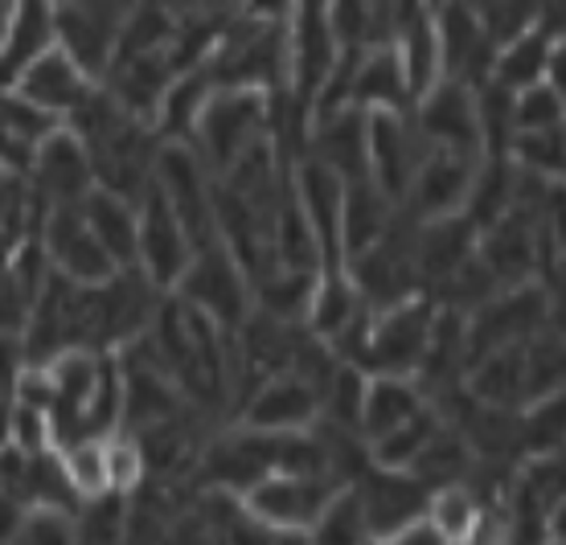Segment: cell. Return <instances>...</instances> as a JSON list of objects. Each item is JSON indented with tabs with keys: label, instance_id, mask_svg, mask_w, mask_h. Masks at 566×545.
Returning <instances> with one entry per match:
<instances>
[{
	"label": "cell",
	"instance_id": "cell-1",
	"mask_svg": "<svg viewBox=\"0 0 566 545\" xmlns=\"http://www.w3.org/2000/svg\"><path fill=\"white\" fill-rule=\"evenodd\" d=\"M213 86L287 95V21L239 13L206 57Z\"/></svg>",
	"mask_w": 566,
	"mask_h": 545
},
{
	"label": "cell",
	"instance_id": "cell-2",
	"mask_svg": "<svg viewBox=\"0 0 566 545\" xmlns=\"http://www.w3.org/2000/svg\"><path fill=\"white\" fill-rule=\"evenodd\" d=\"M160 300L165 292L140 266H115L103 283L83 287V345L99 353L132 345L153 324Z\"/></svg>",
	"mask_w": 566,
	"mask_h": 545
},
{
	"label": "cell",
	"instance_id": "cell-3",
	"mask_svg": "<svg viewBox=\"0 0 566 545\" xmlns=\"http://www.w3.org/2000/svg\"><path fill=\"white\" fill-rule=\"evenodd\" d=\"M554 321H558V292H551L542 280L496 287L489 300L464 312V357L476 361V357L505 349V345H525L538 328Z\"/></svg>",
	"mask_w": 566,
	"mask_h": 545
},
{
	"label": "cell",
	"instance_id": "cell-4",
	"mask_svg": "<svg viewBox=\"0 0 566 545\" xmlns=\"http://www.w3.org/2000/svg\"><path fill=\"white\" fill-rule=\"evenodd\" d=\"M271 115L275 95L263 91H242V86H213V95L201 107V119L193 127V148L201 160L218 172H227L242 153H251L259 140L271 136Z\"/></svg>",
	"mask_w": 566,
	"mask_h": 545
},
{
	"label": "cell",
	"instance_id": "cell-5",
	"mask_svg": "<svg viewBox=\"0 0 566 545\" xmlns=\"http://www.w3.org/2000/svg\"><path fill=\"white\" fill-rule=\"evenodd\" d=\"M337 489L345 484L328 472H268L239 492V504L268 537H308Z\"/></svg>",
	"mask_w": 566,
	"mask_h": 545
},
{
	"label": "cell",
	"instance_id": "cell-6",
	"mask_svg": "<svg viewBox=\"0 0 566 545\" xmlns=\"http://www.w3.org/2000/svg\"><path fill=\"white\" fill-rule=\"evenodd\" d=\"M172 295H181L189 308L206 312L218 328L234 333L247 312H251V280L239 266V259L222 247V238L213 234L193 247V259L177 280Z\"/></svg>",
	"mask_w": 566,
	"mask_h": 545
},
{
	"label": "cell",
	"instance_id": "cell-7",
	"mask_svg": "<svg viewBox=\"0 0 566 545\" xmlns=\"http://www.w3.org/2000/svg\"><path fill=\"white\" fill-rule=\"evenodd\" d=\"M436 312L439 304L427 292H415L398 304L378 308L369 316V333L357 365L366 374H411L415 378V369L427 353V340H431V328H436Z\"/></svg>",
	"mask_w": 566,
	"mask_h": 545
},
{
	"label": "cell",
	"instance_id": "cell-8",
	"mask_svg": "<svg viewBox=\"0 0 566 545\" xmlns=\"http://www.w3.org/2000/svg\"><path fill=\"white\" fill-rule=\"evenodd\" d=\"M411 119L423 132V140L439 153L484 156L481 98L476 86L460 78H436L423 95L411 103Z\"/></svg>",
	"mask_w": 566,
	"mask_h": 545
},
{
	"label": "cell",
	"instance_id": "cell-9",
	"mask_svg": "<svg viewBox=\"0 0 566 545\" xmlns=\"http://www.w3.org/2000/svg\"><path fill=\"white\" fill-rule=\"evenodd\" d=\"M153 185L185 222L193 247L213 238V168L193 144L160 140L153 160Z\"/></svg>",
	"mask_w": 566,
	"mask_h": 545
},
{
	"label": "cell",
	"instance_id": "cell-10",
	"mask_svg": "<svg viewBox=\"0 0 566 545\" xmlns=\"http://www.w3.org/2000/svg\"><path fill=\"white\" fill-rule=\"evenodd\" d=\"M33 234H38V247H42L50 271L62 275V280L78 283V287L103 283L115 271V259L103 251V242L95 238V230L86 226L78 206H54V210H42Z\"/></svg>",
	"mask_w": 566,
	"mask_h": 545
},
{
	"label": "cell",
	"instance_id": "cell-11",
	"mask_svg": "<svg viewBox=\"0 0 566 545\" xmlns=\"http://www.w3.org/2000/svg\"><path fill=\"white\" fill-rule=\"evenodd\" d=\"M431 144L415 127L411 107L407 112H366V177L382 189L390 201H402L415 168L423 165Z\"/></svg>",
	"mask_w": 566,
	"mask_h": 545
},
{
	"label": "cell",
	"instance_id": "cell-12",
	"mask_svg": "<svg viewBox=\"0 0 566 545\" xmlns=\"http://www.w3.org/2000/svg\"><path fill=\"white\" fill-rule=\"evenodd\" d=\"M136 210H140V230H136V263L132 266H140L160 292H172L193 259V238L156 185L144 189Z\"/></svg>",
	"mask_w": 566,
	"mask_h": 545
},
{
	"label": "cell",
	"instance_id": "cell-13",
	"mask_svg": "<svg viewBox=\"0 0 566 545\" xmlns=\"http://www.w3.org/2000/svg\"><path fill=\"white\" fill-rule=\"evenodd\" d=\"M29 189L38 210H54V206H83V197L95 189V168L86 156L83 140L74 136L66 124H57L29 160Z\"/></svg>",
	"mask_w": 566,
	"mask_h": 545
},
{
	"label": "cell",
	"instance_id": "cell-14",
	"mask_svg": "<svg viewBox=\"0 0 566 545\" xmlns=\"http://www.w3.org/2000/svg\"><path fill=\"white\" fill-rule=\"evenodd\" d=\"M57 13V50L74 57L95 83H99L119 45L124 4L119 0H78V4H54Z\"/></svg>",
	"mask_w": 566,
	"mask_h": 545
},
{
	"label": "cell",
	"instance_id": "cell-15",
	"mask_svg": "<svg viewBox=\"0 0 566 545\" xmlns=\"http://www.w3.org/2000/svg\"><path fill=\"white\" fill-rule=\"evenodd\" d=\"M316 419H321V398L312 390V381L300 378L296 369L263 378L234 406V422L251 427V431H308Z\"/></svg>",
	"mask_w": 566,
	"mask_h": 545
},
{
	"label": "cell",
	"instance_id": "cell-16",
	"mask_svg": "<svg viewBox=\"0 0 566 545\" xmlns=\"http://www.w3.org/2000/svg\"><path fill=\"white\" fill-rule=\"evenodd\" d=\"M481 156H460V153H431L423 156V165L415 168L407 193L398 201V210L411 222H431V218H448V213H464L468 189L476 177Z\"/></svg>",
	"mask_w": 566,
	"mask_h": 545
},
{
	"label": "cell",
	"instance_id": "cell-17",
	"mask_svg": "<svg viewBox=\"0 0 566 545\" xmlns=\"http://www.w3.org/2000/svg\"><path fill=\"white\" fill-rule=\"evenodd\" d=\"M436 38L443 78H460L468 86H481L489 78L493 42H489V33H484L472 4H464V0H436Z\"/></svg>",
	"mask_w": 566,
	"mask_h": 545
},
{
	"label": "cell",
	"instance_id": "cell-18",
	"mask_svg": "<svg viewBox=\"0 0 566 545\" xmlns=\"http://www.w3.org/2000/svg\"><path fill=\"white\" fill-rule=\"evenodd\" d=\"M357 496H361V513H366L369 542H390L407 521L423 513L427 489L411 472H395V468H374L354 480Z\"/></svg>",
	"mask_w": 566,
	"mask_h": 545
},
{
	"label": "cell",
	"instance_id": "cell-19",
	"mask_svg": "<svg viewBox=\"0 0 566 545\" xmlns=\"http://www.w3.org/2000/svg\"><path fill=\"white\" fill-rule=\"evenodd\" d=\"M476 251V226L464 213L431 218V222H411V254L419 292H436L439 283H448L460 266Z\"/></svg>",
	"mask_w": 566,
	"mask_h": 545
},
{
	"label": "cell",
	"instance_id": "cell-20",
	"mask_svg": "<svg viewBox=\"0 0 566 545\" xmlns=\"http://www.w3.org/2000/svg\"><path fill=\"white\" fill-rule=\"evenodd\" d=\"M563 57H566L563 38H554L542 25H534L525 29V33H517V38H510V42L496 45L484 83L501 86V91H522V86H534V83L563 86Z\"/></svg>",
	"mask_w": 566,
	"mask_h": 545
},
{
	"label": "cell",
	"instance_id": "cell-21",
	"mask_svg": "<svg viewBox=\"0 0 566 545\" xmlns=\"http://www.w3.org/2000/svg\"><path fill=\"white\" fill-rule=\"evenodd\" d=\"M333 168L340 181L366 177V112L361 107H333V112L312 115L304 127V153Z\"/></svg>",
	"mask_w": 566,
	"mask_h": 545
},
{
	"label": "cell",
	"instance_id": "cell-22",
	"mask_svg": "<svg viewBox=\"0 0 566 545\" xmlns=\"http://www.w3.org/2000/svg\"><path fill=\"white\" fill-rule=\"evenodd\" d=\"M95 78L74 62V57H66L62 50H50V54H42L33 66H29L21 78L13 83V91H21V95L29 98V103H38L42 112H50L54 119H71L78 107H83L86 98L95 95Z\"/></svg>",
	"mask_w": 566,
	"mask_h": 545
},
{
	"label": "cell",
	"instance_id": "cell-23",
	"mask_svg": "<svg viewBox=\"0 0 566 545\" xmlns=\"http://www.w3.org/2000/svg\"><path fill=\"white\" fill-rule=\"evenodd\" d=\"M57 45L54 0H13V13L0 38V86H13L21 74Z\"/></svg>",
	"mask_w": 566,
	"mask_h": 545
},
{
	"label": "cell",
	"instance_id": "cell-24",
	"mask_svg": "<svg viewBox=\"0 0 566 545\" xmlns=\"http://www.w3.org/2000/svg\"><path fill=\"white\" fill-rule=\"evenodd\" d=\"M349 107H361V112H407L411 107V86L390 42L357 50L354 71H349Z\"/></svg>",
	"mask_w": 566,
	"mask_h": 545
},
{
	"label": "cell",
	"instance_id": "cell-25",
	"mask_svg": "<svg viewBox=\"0 0 566 545\" xmlns=\"http://www.w3.org/2000/svg\"><path fill=\"white\" fill-rule=\"evenodd\" d=\"M395 222L398 206L369 177L345 181V193H340V251H345V259L374 247Z\"/></svg>",
	"mask_w": 566,
	"mask_h": 545
},
{
	"label": "cell",
	"instance_id": "cell-26",
	"mask_svg": "<svg viewBox=\"0 0 566 545\" xmlns=\"http://www.w3.org/2000/svg\"><path fill=\"white\" fill-rule=\"evenodd\" d=\"M210 95H213V78H210V71H206V62L177 71L172 83L165 86V95H160V107H156V115H153V132L160 140L189 144L193 140V127H198V119H201V107H206Z\"/></svg>",
	"mask_w": 566,
	"mask_h": 545
},
{
	"label": "cell",
	"instance_id": "cell-27",
	"mask_svg": "<svg viewBox=\"0 0 566 545\" xmlns=\"http://www.w3.org/2000/svg\"><path fill=\"white\" fill-rule=\"evenodd\" d=\"M427 390L411 374H369L366 381V398H361V422L357 431L361 439H378L382 431L398 427L402 419H411L419 406H427Z\"/></svg>",
	"mask_w": 566,
	"mask_h": 545
},
{
	"label": "cell",
	"instance_id": "cell-28",
	"mask_svg": "<svg viewBox=\"0 0 566 545\" xmlns=\"http://www.w3.org/2000/svg\"><path fill=\"white\" fill-rule=\"evenodd\" d=\"M83 218L86 226L95 230V238L103 242V251L112 254L115 266H132L136 263V230H140V210L136 201L112 193V189H91L83 197Z\"/></svg>",
	"mask_w": 566,
	"mask_h": 545
},
{
	"label": "cell",
	"instance_id": "cell-29",
	"mask_svg": "<svg viewBox=\"0 0 566 545\" xmlns=\"http://www.w3.org/2000/svg\"><path fill=\"white\" fill-rule=\"evenodd\" d=\"M423 517H427V525L436 530L439 542H448V545L476 542V530H481V517H484V501L468 480H452V484L427 489Z\"/></svg>",
	"mask_w": 566,
	"mask_h": 545
},
{
	"label": "cell",
	"instance_id": "cell-30",
	"mask_svg": "<svg viewBox=\"0 0 566 545\" xmlns=\"http://www.w3.org/2000/svg\"><path fill=\"white\" fill-rule=\"evenodd\" d=\"M472 463H476V455H472L464 434L455 431L452 422H439V431L427 439V448L415 455V463L407 472L423 489H439V484H452V480H468Z\"/></svg>",
	"mask_w": 566,
	"mask_h": 545
},
{
	"label": "cell",
	"instance_id": "cell-31",
	"mask_svg": "<svg viewBox=\"0 0 566 545\" xmlns=\"http://www.w3.org/2000/svg\"><path fill=\"white\" fill-rule=\"evenodd\" d=\"M439 422H443V415L436 410V402L419 406L411 419H402L398 427H390V431H382L378 439H369V463L374 468H395V472H407L415 463V455L427 448V439L439 431Z\"/></svg>",
	"mask_w": 566,
	"mask_h": 545
},
{
	"label": "cell",
	"instance_id": "cell-32",
	"mask_svg": "<svg viewBox=\"0 0 566 545\" xmlns=\"http://www.w3.org/2000/svg\"><path fill=\"white\" fill-rule=\"evenodd\" d=\"M57 463L62 475L74 489V496H99L112 492V468H107V434H74L57 443Z\"/></svg>",
	"mask_w": 566,
	"mask_h": 545
},
{
	"label": "cell",
	"instance_id": "cell-33",
	"mask_svg": "<svg viewBox=\"0 0 566 545\" xmlns=\"http://www.w3.org/2000/svg\"><path fill=\"white\" fill-rule=\"evenodd\" d=\"M57 124H62V119H54L50 112H42L38 103H29L21 91L0 86V136H4L9 144L33 153V148H38V144H42Z\"/></svg>",
	"mask_w": 566,
	"mask_h": 545
},
{
	"label": "cell",
	"instance_id": "cell-34",
	"mask_svg": "<svg viewBox=\"0 0 566 545\" xmlns=\"http://www.w3.org/2000/svg\"><path fill=\"white\" fill-rule=\"evenodd\" d=\"M505 156H510L517 168L534 172V177H551V181H563V165H566L563 127L513 132L510 144H505Z\"/></svg>",
	"mask_w": 566,
	"mask_h": 545
},
{
	"label": "cell",
	"instance_id": "cell-35",
	"mask_svg": "<svg viewBox=\"0 0 566 545\" xmlns=\"http://www.w3.org/2000/svg\"><path fill=\"white\" fill-rule=\"evenodd\" d=\"M128 521V496L124 492H99L74 504V542H124Z\"/></svg>",
	"mask_w": 566,
	"mask_h": 545
},
{
	"label": "cell",
	"instance_id": "cell-36",
	"mask_svg": "<svg viewBox=\"0 0 566 545\" xmlns=\"http://www.w3.org/2000/svg\"><path fill=\"white\" fill-rule=\"evenodd\" d=\"M563 86L534 83L510 91V136L513 132H538V127H563Z\"/></svg>",
	"mask_w": 566,
	"mask_h": 545
},
{
	"label": "cell",
	"instance_id": "cell-37",
	"mask_svg": "<svg viewBox=\"0 0 566 545\" xmlns=\"http://www.w3.org/2000/svg\"><path fill=\"white\" fill-rule=\"evenodd\" d=\"M312 542H369L366 513H361V496L354 484L333 492V501L325 504V513L316 517L308 533Z\"/></svg>",
	"mask_w": 566,
	"mask_h": 545
},
{
	"label": "cell",
	"instance_id": "cell-38",
	"mask_svg": "<svg viewBox=\"0 0 566 545\" xmlns=\"http://www.w3.org/2000/svg\"><path fill=\"white\" fill-rule=\"evenodd\" d=\"M542 9H546V0H489L476 17H481L484 33H489V42L496 50L501 42H510L525 29L542 25Z\"/></svg>",
	"mask_w": 566,
	"mask_h": 545
},
{
	"label": "cell",
	"instance_id": "cell-39",
	"mask_svg": "<svg viewBox=\"0 0 566 545\" xmlns=\"http://www.w3.org/2000/svg\"><path fill=\"white\" fill-rule=\"evenodd\" d=\"M4 422H9V448L17 451H54V419L42 406L25 402H4Z\"/></svg>",
	"mask_w": 566,
	"mask_h": 545
},
{
	"label": "cell",
	"instance_id": "cell-40",
	"mask_svg": "<svg viewBox=\"0 0 566 545\" xmlns=\"http://www.w3.org/2000/svg\"><path fill=\"white\" fill-rule=\"evenodd\" d=\"M13 542H74V509L66 504H25Z\"/></svg>",
	"mask_w": 566,
	"mask_h": 545
},
{
	"label": "cell",
	"instance_id": "cell-41",
	"mask_svg": "<svg viewBox=\"0 0 566 545\" xmlns=\"http://www.w3.org/2000/svg\"><path fill=\"white\" fill-rule=\"evenodd\" d=\"M25 365H29L25 336L17 333V328H0V398H4V402H9L13 381L21 378Z\"/></svg>",
	"mask_w": 566,
	"mask_h": 545
},
{
	"label": "cell",
	"instance_id": "cell-42",
	"mask_svg": "<svg viewBox=\"0 0 566 545\" xmlns=\"http://www.w3.org/2000/svg\"><path fill=\"white\" fill-rule=\"evenodd\" d=\"M21 517H25V501L9 489H0V542H13Z\"/></svg>",
	"mask_w": 566,
	"mask_h": 545
},
{
	"label": "cell",
	"instance_id": "cell-43",
	"mask_svg": "<svg viewBox=\"0 0 566 545\" xmlns=\"http://www.w3.org/2000/svg\"><path fill=\"white\" fill-rule=\"evenodd\" d=\"M296 9V0H242L239 13L247 17H263V21H287Z\"/></svg>",
	"mask_w": 566,
	"mask_h": 545
},
{
	"label": "cell",
	"instance_id": "cell-44",
	"mask_svg": "<svg viewBox=\"0 0 566 545\" xmlns=\"http://www.w3.org/2000/svg\"><path fill=\"white\" fill-rule=\"evenodd\" d=\"M9 13H13V0H0V38H4V25H9Z\"/></svg>",
	"mask_w": 566,
	"mask_h": 545
},
{
	"label": "cell",
	"instance_id": "cell-45",
	"mask_svg": "<svg viewBox=\"0 0 566 545\" xmlns=\"http://www.w3.org/2000/svg\"><path fill=\"white\" fill-rule=\"evenodd\" d=\"M9 443V422H4V406H0V448Z\"/></svg>",
	"mask_w": 566,
	"mask_h": 545
},
{
	"label": "cell",
	"instance_id": "cell-46",
	"mask_svg": "<svg viewBox=\"0 0 566 545\" xmlns=\"http://www.w3.org/2000/svg\"><path fill=\"white\" fill-rule=\"evenodd\" d=\"M464 4H472V9H476V13H481L484 4H489V0H464Z\"/></svg>",
	"mask_w": 566,
	"mask_h": 545
},
{
	"label": "cell",
	"instance_id": "cell-47",
	"mask_svg": "<svg viewBox=\"0 0 566 545\" xmlns=\"http://www.w3.org/2000/svg\"><path fill=\"white\" fill-rule=\"evenodd\" d=\"M54 4H78V0H54Z\"/></svg>",
	"mask_w": 566,
	"mask_h": 545
},
{
	"label": "cell",
	"instance_id": "cell-48",
	"mask_svg": "<svg viewBox=\"0 0 566 545\" xmlns=\"http://www.w3.org/2000/svg\"><path fill=\"white\" fill-rule=\"evenodd\" d=\"M0 406H4V398H0Z\"/></svg>",
	"mask_w": 566,
	"mask_h": 545
},
{
	"label": "cell",
	"instance_id": "cell-49",
	"mask_svg": "<svg viewBox=\"0 0 566 545\" xmlns=\"http://www.w3.org/2000/svg\"><path fill=\"white\" fill-rule=\"evenodd\" d=\"M382 4H386V0H382Z\"/></svg>",
	"mask_w": 566,
	"mask_h": 545
}]
</instances>
